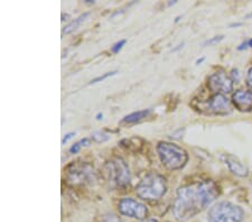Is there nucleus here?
<instances>
[{"instance_id":"f257e3e1","label":"nucleus","mask_w":252,"mask_h":222,"mask_svg":"<svg viewBox=\"0 0 252 222\" xmlns=\"http://www.w3.org/2000/svg\"><path fill=\"white\" fill-rule=\"evenodd\" d=\"M220 194V188L213 181L194 182L177 190L173 213L175 219L185 222L192 219L212 203Z\"/></svg>"},{"instance_id":"f03ea898","label":"nucleus","mask_w":252,"mask_h":222,"mask_svg":"<svg viewBox=\"0 0 252 222\" xmlns=\"http://www.w3.org/2000/svg\"><path fill=\"white\" fill-rule=\"evenodd\" d=\"M167 192V181L157 173H149L136 187V193L140 199L147 201H157Z\"/></svg>"},{"instance_id":"7ed1b4c3","label":"nucleus","mask_w":252,"mask_h":222,"mask_svg":"<svg viewBox=\"0 0 252 222\" xmlns=\"http://www.w3.org/2000/svg\"><path fill=\"white\" fill-rule=\"evenodd\" d=\"M156 149L162 165L170 171L183 168L189 160V155L185 149L174 143L160 141Z\"/></svg>"},{"instance_id":"20e7f679","label":"nucleus","mask_w":252,"mask_h":222,"mask_svg":"<svg viewBox=\"0 0 252 222\" xmlns=\"http://www.w3.org/2000/svg\"><path fill=\"white\" fill-rule=\"evenodd\" d=\"M103 176L110 187L115 189L126 188L131 181L128 164L121 157H115L104 164Z\"/></svg>"},{"instance_id":"39448f33","label":"nucleus","mask_w":252,"mask_h":222,"mask_svg":"<svg viewBox=\"0 0 252 222\" xmlns=\"http://www.w3.org/2000/svg\"><path fill=\"white\" fill-rule=\"evenodd\" d=\"M65 179L73 187H84L95 183L96 173L90 164L84 161H75L68 165L65 169Z\"/></svg>"},{"instance_id":"423d86ee","label":"nucleus","mask_w":252,"mask_h":222,"mask_svg":"<svg viewBox=\"0 0 252 222\" xmlns=\"http://www.w3.org/2000/svg\"><path fill=\"white\" fill-rule=\"evenodd\" d=\"M207 219L210 222H242L245 211L237 204L222 201L209 210Z\"/></svg>"},{"instance_id":"0eeeda50","label":"nucleus","mask_w":252,"mask_h":222,"mask_svg":"<svg viewBox=\"0 0 252 222\" xmlns=\"http://www.w3.org/2000/svg\"><path fill=\"white\" fill-rule=\"evenodd\" d=\"M119 212L123 216L133 218V219L144 220L148 216V209L144 203L131 197H124L118 204Z\"/></svg>"},{"instance_id":"6e6552de","label":"nucleus","mask_w":252,"mask_h":222,"mask_svg":"<svg viewBox=\"0 0 252 222\" xmlns=\"http://www.w3.org/2000/svg\"><path fill=\"white\" fill-rule=\"evenodd\" d=\"M210 90L217 94H230L233 90V80L222 71L215 72L209 78L207 82Z\"/></svg>"},{"instance_id":"1a4fd4ad","label":"nucleus","mask_w":252,"mask_h":222,"mask_svg":"<svg viewBox=\"0 0 252 222\" xmlns=\"http://www.w3.org/2000/svg\"><path fill=\"white\" fill-rule=\"evenodd\" d=\"M207 106H209L210 111L212 114L219 116L229 115L232 111L230 100L222 94H215L212 98L207 101Z\"/></svg>"},{"instance_id":"9d476101","label":"nucleus","mask_w":252,"mask_h":222,"mask_svg":"<svg viewBox=\"0 0 252 222\" xmlns=\"http://www.w3.org/2000/svg\"><path fill=\"white\" fill-rule=\"evenodd\" d=\"M232 103L239 111L249 112L252 110V91L238 90L232 95Z\"/></svg>"},{"instance_id":"9b49d317","label":"nucleus","mask_w":252,"mask_h":222,"mask_svg":"<svg viewBox=\"0 0 252 222\" xmlns=\"http://www.w3.org/2000/svg\"><path fill=\"white\" fill-rule=\"evenodd\" d=\"M222 160L224 161V164L226 165L227 168L230 169V172L232 173V174L237 175L239 177H246L248 176V174H249L248 168L237 159V157L225 154L222 156Z\"/></svg>"},{"instance_id":"f8f14e48","label":"nucleus","mask_w":252,"mask_h":222,"mask_svg":"<svg viewBox=\"0 0 252 222\" xmlns=\"http://www.w3.org/2000/svg\"><path fill=\"white\" fill-rule=\"evenodd\" d=\"M152 110L150 109H146V110H139L136 112H132L128 116H126L125 118L121 120V124H127V125H131V124H137L141 121L142 119L147 118V117L150 115Z\"/></svg>"},{"instance_id":"ddd939ff","label":"nucleus","mask_w":252,"mask_h":222,"mask_svg":"<svg viewBox=\"0 0 252 222\" xmlns=\"http://www.w3.org/2000/svg\"><path fill=\"white\" fill-rule=\"evenodd\" d=\"M89 16H90V13H84V14H82L81 16H79L78 18H75L74 20H72V22L68 24V25H66V26L64 27L63 34H70V33H72V32H74L75 30H78L79 26L88 19Z\"/></svg>"},{"instance_id":"4468645a","label":"nucleus","mask_w":252,"mask_h":222,"mask_svg":"<svg viewBox=\"0 0 252 222\" xmlns=\"http://www.w3.org/2000/svg\"><path fill=\"white\" fill-rule=\"evenodd\" d=\"M90 145V139L89 138H83L81 139L78 143H75L74 145H72V147L70 148V153L71 154H78V153L81 151V148L89 146Z\"/></svg>"},{"instance_id":"2eb2a0df","label":"nucleus","mask_w":252,"mask_h":222,"mask_svg":"<svg viewBox=\"0 0 252 222\" xmlns=\"http://www.w3.org/2000/svg\"><path fill=\"white\" fill-rule=\"evenodd\" d=\"M91 138L95 141V143H104L110 139V136L108 134H105L103 131H94L91 136Z\"/></svg>"},{"instance_id":"dca6fc26","label":"nucleus","mask_w":252,"mask_h":222,"mask_svg":"<svg viewBox=\"0 0 252 222\" xmlns=\"http://www.w3.org/2000/svg\"><path fill=\"white\" fill-rule=\"evenodd\" d=\"M117 73H118V71H111V72H108V73H105V74H103V75H100V76H97V78H95V79L91 80L90 84H95V83H99V82H101V81H104L105 79H108V78H111V76L116 75Z\"/></svg>"},{"instance_id":"f3484780","label":"nucleus","mask_w":252,"mask_h":222,"mask_svg":"<svg viewBox=\"0 0 252 222\" xmlns=\"http://www.w3.org/2000/svg\"><path fill=\"white\" fill-rule=\"evenodd\" d=\"M126 43H127V40H126V39H121V40H119V42H117L115 45L111 47L112 53H115V54L119 53V52L123 50L124 46L126 45Z\"/></svg>"},{"instance_id":"a211bd4d","label":"nucleus","mask_w":252,"mask_h":222,"mask_svg":"<svg viewBox=\"0 0 252 222\" xmlns=\"http://www.w3.org/2000/svg\"><path fill=\"white\" fill-rule=\"evenodd\" d=\"M223 38H224V36L223 35H219V36H214V37H212V38H210V39H207L206 42L204 43V46H211V45H215V44H218V43H220L221 40H223Z\"/></svg>"},{"instance_id":"6ab92c4d","label":"nucleus","mask_w":252,"mask_h":222,"mask_svg":"<svg viewBox=\"0 0 252 222\" xmlns=\"http://www.w3.org/2000/svg\"><path fill=\"white\" fill-rule=\"evenodd\" d=\"M251 47H252V38L247 39L246 42L240 44V45L238 46V51H245V50H248V48H251Z\"/></svg>"},{"instance_id":"aec40b11","label":"nucleus","mask_w":252,"mask_h":222,"mask_svg":"<svg viewBox=\"0 0 252 222\" xmlns=\"http://www.w3.org/2000/svg\"><path fill=\"white\" fill-rule=\"evenodd\" d=\"M231 75H232V79L233 82H239L240 81V74H239V70H237V68H233L232 70V73H231Z\"/></svg>"},{"instance_id":"412c9836","label":"nucleus","mask_w":252,"mask_h":222,"mask_svg":"<svg viewBox=\"0 0 252 222\" xmlns=\"http://www.w3.org/2000/svg\"><path fill=\"white\" fill-rule=\"evenodd\" d=\"M247 84L249 86L250 88H252V66L249 68V71H248L247 73Z\"/></svg>"},{"instance_id":"4be33fe9","label":"nucleus","mask_w":252,"mask_h":222,"mask_svg":"<svg viewBox=\"0 0 252 222\" xmlns=\"http://www.w3.org/2000/svg\"><path fill=\"white\" fill-rule=\"evenodd\" d=\"M74 136H75V132H68V134L65 135V136H64V138L62 139V145H65V144H66L67 141L70 140V139H72L73 137H74Z\"/></svg>"},{"instance_id":"5701e85b","label":"nucleus","mask_w":252,"mask_h":222,"mask_svg":"<svg viewBox=\"0 0 252 222\" xmlns=\"http://www.w3.org/2000/svg\"><path fill=\"white\" fill-rule=\"evenodd\" d=\"M102 117H103V115H102V114H97V115H96V119H97V120L102 119Z\"/></svg>"},{"instance_id":"b1692460","label":"nucleus","mask_w":252,"mask_h":222,"mask_svg":"<svg viewBox=\"0 0 252 222\" xmlns=\"http://www.w3.org/2000/svg\"><path fill=\"white\" fill-rule=\"evenodd\" d=\"M142 222H158V221H157V220H155V219H148V220L142 221Z\"/></svg>"},{"instance_id":"393cba45","label":"nucleus","mask_w":252,"mask_h":222,"mask_svg":"<svg viewBox=\"0 0 252 222\" xmlns=\"http://www.w3.org/2000/svg\"><path fill=\"white\" fill-rule=\"evenodd\" d=\"M204 60H205L204 58H203V59H201V60H197V61H196V64H197V65H198V64H200V63H202V62H203V61H204Z\"/></svg>"},{"instance_id":"a878e982","label":"nucleus","mask_w":252,"mask_h":222,"mask_svg":"<svg viewBox=\"0 0 252 222\" xmlns=\"http://www.w3.org/2000/svg\"><path fill=\"white\" fill-rule=\"evenodd\" d=\"M246 18H247V19H249V18H252V11H251V13H249V14H248V15L246 16Z\"/></svg>"}]
</instances>
